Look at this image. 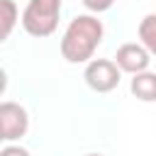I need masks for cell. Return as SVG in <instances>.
I'll use <instances>...</instances> for the list:
<instances>
[{
  "mask_svg": "<svg viewBox=\"0 0 156 156\" xmlns=\"http://www.w3.org/2000/svg\"><path fill=\"white\" fill-rule=\"evenodd\" d=\"M102 34H105V27L102 22L98 20V15H76L63 37H61V56L68 61V63H88L93 61V54L95 49L100 46L102 41Z\"/></svg>",
  "mask_w": 156,
  "mask_h": 156,
  "instance_id": "1",
  "label": "cell"
},
{
  "mask_svg": "<svg viewBox=\"0 0 156 156\" xmlns=\"http://www.w3.org/2000/svg\"><path fill=\"white\" fill-rule=\"evenodd\" d=\"M58 15H61V0H29L20 20L29 37L44 39L56 32Z\"/></svg>",
  "mask_w": 156,
  "mask_h": 156,
  "instance_id": "2",
  "label": "cell"
},
{
  "mask_svg": "<svg viewBox=\"0 0 156 156\" xmlns=\"http://www.w3.org/2000/svg\"><path fill=\"white\" fill-rule=\"evenodd\" d=\"M83 78H85L90 90H95V93H112L119 85L122 71L117 68V63L112 58H93V61L85 63Z\"/></svg>",
  "mask_w": 156,
  "mask_h": 156,
  "instance_id": "3",
  "label": "cell"
},
{
  "mask_svg": "<svg viewBox=\"0 0 156 156\" xmlns=\"http://www.w3.org/2000/svg\"><path fill=\"white\" fill-rule=\"evenodd\" d=\"M29 129V115L20 102H0V139L17 141Z\"/></svg>",
  "mask_w": 156,
  "mask_h": 156,
  "instance_id": "4",
  "label": "cell"
},
{
  "mask_svg": "<svg viewBox=\"0 0 156 156\" xmlns=\"http://www.w3.org/2000/svg\"><path fill=\"white\" fill-rule=\"evenodd\" d=\"M115 63H117L119 71L136 76V73H141V71H149L151 54H149L141 44H136V41H127V44H122V46L117 49V54H115Z\"/></svg>",
  "mask_w": 156,
  "mask_h": 156,
  "instance_id": "5",
  "label": "cell"
},
{
  "mask_svg": "<svg viewBox=\"0 0 156 156\" xmlns=\"http://www.w3.org/2000/svg\"><path fill=\"white\" fill-rule=\"evenodd\" d=\"M129 90L136 100L141 102H156V73L151 71H141L136 76H132Z\"/></svg>",
  "mask_w": 156,
  "mask_h": 156,
  "instance_id": "6",
  "label": "cell"
},
{
  "mask_svg": "<svg viewBox=\"0 0 156 156\" xmlns=\"http://www.w3.org/2000/svg\"><path fill=\"white\" fill-rule=\"evenodd\" d=\"M20 20V10L15 0H0V44L5 39H10L15 24Z\"/></svg>",
  "mask_w": 156,
  "mask_h": 156,
  "instance_id": "7",
  "label": "cell"
},
{
  "mask_svg": "<svg viewBox=\"0 0 156 156\" xmlns=\"http://www.w3.org/2000/svg\"><path fill=\"white\" fill-rule=\"evenodd\" d=\"M139 44H141L151 56H156V12L146 15V17L139 22Z\"/></svg>",
  "mask_w": 156,
  "mask_h": 156,
  "instance_id": "8",
  "label": "cell"
},
{
  "mask_svg": "<svg viewBox=\"0 0 156 156\" xmlns=\"http://www.w3.org/2000/svg\"><path fill=\"white\" fill-rule=\"evenodd\" d=\"M80 2H83V7H85L90 15H100V12L110 10L115 0H80Z\"/></svg>",
  "mask_w": 156,
  "mask_h": 156,
  "instance_id": "9",
  "label": "cell"
},
{
  "mask_svg": "<svg viewBox=\"0 0 156 156\" xmlns=\"http://www.w3.org/2000/svg\"><path fill=\"white\" fill-rule=\"evenodd\" d=\"M0 156H32V154L20 144H7L5 149H0Z\"/></svg>",
  "mask_w": 156,
  "mask_h": 156,
  "instance_id": "10",
  "label": "cell"
},
{
  "mask_svg": "<svg viewBox=\"0 0 156 156\" xmlns=\"http://www.w3.org/2000/svg\"><path fill=\"white\" fill-rule=\"evenodd\" d=\"M5 90H7V73H5V68H0V98Z\"/></svg>",
  "mask_w": 156,
  "mask_h": 156,
  "instance_id": "11",
  "label": "cell"
},
{
  "mask_svg": "<svg viewBox=\"0 0 156 156\" xmlns=\"http://www.w3.org/2000/svg\"><path fill=\"white\" fill-rule=\"evenodd\" d=\"M85 156H102V154H85Z\"/></svg>",
  "mask_w": 156,
  "mask_h": 156,
  "instance_id": "12",
  "label": "cell"
},
{
  "mask_svg": "<svg viewBox=\"0 0 156 156\" xmlns=\"http://www.w3.org/2000/svg\"><path fill=\"white\" fill-rule=\"evenodd\" d=\"M0 141H2V139H0Z\"/></svg>",
  "mask_w": 156,
  "mask_h": 156,
  "instance_id": "13",
  "label": "cell"
}]
</instances>
